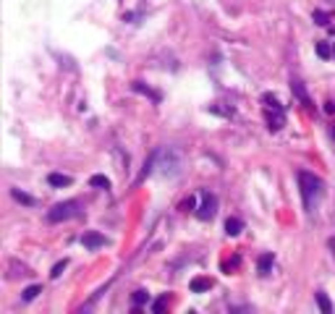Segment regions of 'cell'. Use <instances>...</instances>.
<instances>
[{
  "mask_svg": "<svg viewBox=\"0 0 335 314\" xmlns=\"http://www.w3.org/2000/svg\"><path fill=\"white\" fill-rule=\"evenodd\" d=\"M296 178H299V188H301L304 207L312 212V207L317 204V199L322 197L325 183H322V178H319V176H314V173H307V170H299V176H296Z\"/></svg>",
  "mask_w": 335,
  "mask_h": 314,
  "instance_id": "1",
  "label": "cell"
},
{
  "mask_svg": "<svg viewBox=\"0 0 335 314\" xmlns=\"http://www.w3.org/2000/svg\"><path fill=\"white\" fill-rule=\"evenodd\" d=\"M81 215V202L79 199H68V202H58L55 207L48 212V223H66L71 217Z\"/></svg>",
  "mask_w": 335,
  "mask_h": 314,
  "instance_id": "2",
  "label": "cell"
},
{
  "mask_svg": "<svg viewBox=\"0 0 335 314\" xmlns=\"http://www.w3.org/2000/svg\"><path fill=\"white\" fill-rule=\"evenodd\" d=\"M181 165H184V154H181V149H176V147H167L162 152V160L157 163V168H160V173L165 178H176L181 173Z\"/></svg>",
  "mask_w": 335,
  "mask_h": 314,
  "instance_id": "3",
  "label": "cell"
},
{
  "mask_svg": "<svg viewBox=\"0 0 335 314\" xmlns=\"http://www.w3.org/2000/svg\"><path fill=\"white\" fill-rule=\"evenodd\" d=\"M265 102H267V123H270V131H280L285 126V113H283V105L270 97V94H265Z\"/></svg>",
  "mask_w": 335,
  "mask_h": 314,
  "instance_id": "4",
  "label": "cell"
},
{
  "mask_svg": "<svg viewBox=\"0 0 335 314\" xmlns=\"http://www.w3.org/2000/svg\"><path fill=\"white\" fill-rule=\"evenodd\" d=\"M218 212V199L215 194H210V191H202V204H199V210H196V217L199 220H212Z\"/></svg>",
  "mask_w": 335,
  "mask_h": 314,
  "instance_id": "5",
  "label": "cell"
},
{
  "mask_svg": "<svg viewBox=\"0 0 335 314\" xmlns=\"http://www.w3.org/2000/svg\"><path fill=\"white\" fill-rule=\"evenodd\" d=\"M81 244H84L87 249H100V246L108 244V239H105L102 233H97V230H87V233L81 236Z\"/></svg>",
  "mask_w": 335,
  "mask_h": 314,
  "instance_id": "6",
  "label": "cell"
},
{
  "mask_svg": "<svg viewBox=\"0 0 335 314\" xmlns=\"http://www.w3.org/2000/svg\"><path fill=\"white\" fill-rule=\"evenodd\" d=\"M291 89H294V94L299 97V102H301L304 107H312V100H309V94H307V89H304V84L299 82V78H291Z\"/></svg>",
  "mask_w": 335,
  "mask_h": 314,
  "instance_id": "7",
  "label": "cell"
},
{
  "mask_svg": "<svg viewBox=\"0 0 335 314\" xmlns=\"http://www.w3.org/2000/svg\"><path fill=\"white\" fill-rule=\"evenodd\" d=\"M48 183H50V186H58V188H63V186H71L73 178H71V176H63V173H50V176H48Z\"/></svg>",
  "mask_w": 335,
  "mask_h": 314,
  "instance_id": "8",
  "label": "cell"
},
{
  "mask_svg": "<svg viewBox=\"0 0 335 314\" xmlns=\"http://www.w3.org/2000/svg\"><path fill=\"white\" fill-rule=\"evenodd\" d=\"M215 283H212V278H194L191 280V291L194 293H202V291H210Z\"/></svg>",
  "mask_w": 335,
  "mask_h": 314,
  "instance_id": "9",
  "label": "cell"
},
{
  "mask_svg": "<svg viewBox=\"0 0 335 314\" xmlns=\"http://www.w3.org/2000/svg\"><path fill=\"white\" fill-rule=\"evenodd\" d=\"M11 197L16 199V202H21V204H26V207H34V204H37V199L29 197V194H24L21 188H11Z\"/></svg>",
  "mask_w": 335,
  "mask_h": 314,
  "instance_id": "10",
  "label": "cell"
},
{
  "mask_svg": "<svg viewBox=\"0 0 335 314\" xmlns=\"http://www.w3.org/2000/svg\"><path fill=\"white\" fill-rule=\"evenodd\" d=\"M241 228H243V223H241L238 217H228V220H225V233H228V236H238Z\"/></svg>",
  "mask_w": 335,
  "mask_h": 314,
  "instance_id": "11",
  "label": "cell"
},
{
  "mask_svg": "<svg viewBox=\"0 0 335 314\" xmlns=\"http://www.w3.org/2000/svg\"><path fill=\"white\" fill-rule=\"evenodd\" d=\"M272 262H275V259H272V254H262L260 257V262H257V270H260V275H267L270 272Z\"/></svg>",
  "mask_w": 335,
  "mask_h": 314,
  "instance_id": "12",
  "label": "cell"
},
{
  "mask_svg": "<svg viewBox=\"0 0 335 314\" xmlns=\"http://www.w3.org/2000/svg\"><path fill=\"white\" fill-rule=\"evenodd\" d=\"M314 298H317V304H319V309H322V314H330L332 311V304H330V298L322 293V291H317L314 293Z\"/></svg>",
  "mask_w": 335,
  "mask_h": 314,
  "instance_id": "13",
  "label": "cell"
},
{
  "mask_svg": "<svg viewBox=\"0 0 335 314\" xmlns=\"http://www.w3.org/2000/svg\"><path fill=\"white\" fill-rule=\"evenodd\" d=\"M37 293H42V286H29V288H24L21 301H32V298H37Z\"/></svg>",
  "mask_w": 335,
  "mask_h": 314,
  "instance_id": "14",
  "label": "cell"
},
{
  "mask_svg": "<svg viewBox=\"0 0 335 314\" xmlns=\"http://www.w3.org/2000/svg\"><path fill=\"white\" fill-rule=\"evenodd\" d=\"M131 301H134V309H139L142 304L149 301V293H147V291H136V293L131 296Z\"/></svg>",
  "mask_w": 335,
  "mask_h": 314,
  "instance_id": "15",
  "label": "cell"
},
{
  "mask_svg": "<svg viewBox=\"0 0 335 314\" xmlns=\"http://www.w3.org/2000/svg\"><path fill=\"white\" fill-rule=\"evenodd\" d=\"M312 19H314V24H319V26H327L330 13H325V11H314V13H312Z\"/></svg>",
  "mask_w": 335,
  "mask_h": 314,
  "instance_id": "16",
  "label": "cell"
},
{
  "mask_svg": "<svg viewBox=\"0 0 335 314\" xmlns=\"http://www.w3.org/2000/svg\"><path fill=\"white\" fill-rule=\"evenodd\" d=\"M134 89H136V92H147V94H149V97H152V100H155V102L160 100V94H157V92H152L149 87H144L142 82H134Z\"/></svg>",
  "mask_w": 335,
  "mask_h": 314,
  "instance_id": "17",
  "label": "cell"
},
{
  "mask_svg": "<svg viewBox=\"0 0 335 314\" xmlns=\"http://www.w3.org/2000/svg\"><path fill=\"white\" fill-rule=\"evenodd\" d=\"M92 186L97 188H110V178H105V176H92V181H89Z\"/></svg>",
  "mask_w": 335,
  "mask_h": 314,
  "instance_id": "18",
  "label": "cell"
},
{
  "mask_svg": "<svg viewBox=\"0 0 335 314\" xmlns=\"http://www.w3.org/2000/svg\"><path fill=\"white\" fill-rule=\"evenodd\" d=\"M66 267H68V259H60L55 267H53V272H50V278H60V275H63V270H66Z\"/></svg>",
  "mask_w": 335,
  "mask_h": 314,
  "instance_id": "19",
  "label": "cell"
},
{
  "mask_svg": "<svg viewBox=\"0 0 335 314\" xmlns=\"http://www.w3.org/2000/svg\"><path fill=\"white\" fill-rule=\"evenodd\" d=\"M317 55H319V58H330V47H327L325 42H319V45H317Z\"/></svg>",
  "mask_w": 335,
  "mask_h": 314,
  "instance_id": "20",
  "label": "cell"
},
{
  "mask_svg": "<svg viewBox=\"0 0 335 314\" xmlns=\"http://www.w3.org/2000/svg\"><path fill=\"white\" fill-rule=\"evenodd\" d=\"M167 304V298H160V301H155V304H152V309H155V311H162V306Z\"/></svg>",
  "mask_w": 335,
  "mask_h": 314,
  "instance_id": "21",
  "label": "cell"
},
{
  "mask_svg": "<svg viewBox=\"0 0 335 314\" xmlns=\"http://www.w3.org/2000/svg\"><path fill=\"white\" fill-rule=\"evenodd\" d=\"M184 210H186V212L194 210V199H186V202H184Z\"/></svg>",
  "mask_w": 335,
  "mask_h": 314,
  "instance_id": "22",
  "label": "cell"
},
{
  "mask_svg": "<svg viewBox=\"0 0 335 314\" xmlns=\"http://www.w3.org/2000/svg\"><path fill=\"white\" fill-rule=\"evenodd\" d=\"M325 110H327V113H335V102H332V100H330V102H327V105H325Z\"/></svg>",
  "mask_w": 335,
  "mask_h": 314,
  "instance_id": "23",
  "label": "cell"
},
{
  "mask_svg": "<svg viewBox=\"0 0 335 314\" xmlns=\"http://www.w3.org/2000/svg\"><path fill=\"white\" fill-rule=\"evenodd\" d=\"M330 136H332V141H335V126H330Z\"/></svg>",
  "mask_w": 335,
  "mask_h": 314,
  "instance_id": "24",
  "label": "cell"
},
{
  "mask_svg": "<svg viewBox=\"0 0 335 314\" xmlns=\"http://www.w3.org/2000/svg\"><path fill=\"white\" fill-rule=\"evenodd\" d=\"M330 246H332V254H335V239H332V241H330Z\"/></svg>",
  "mask_w": 335,
  "mask_h": 314,
  "instance_id": "25",
  "label": "cell"
}]
</instances>
